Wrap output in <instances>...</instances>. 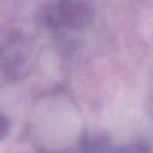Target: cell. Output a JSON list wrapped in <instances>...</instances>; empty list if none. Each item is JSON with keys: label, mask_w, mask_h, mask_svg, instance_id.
I'll return each instance as SVG.
<instances>
[{"label": "cell", "mask_w": 153, "mask_h": 153, "mask_svg": "<svg viewBox=\"0 0 153 153\" xmlns=\"http://www.w3.org/2000/svg\"><path fill=\"white\" fill-rule=\"evenodd\" d=\"M8 131H9V122H8V119L3 117V116H0V140L6 137Z\"/></svg>", "instance_id": "obj_1"}]
</instances>
